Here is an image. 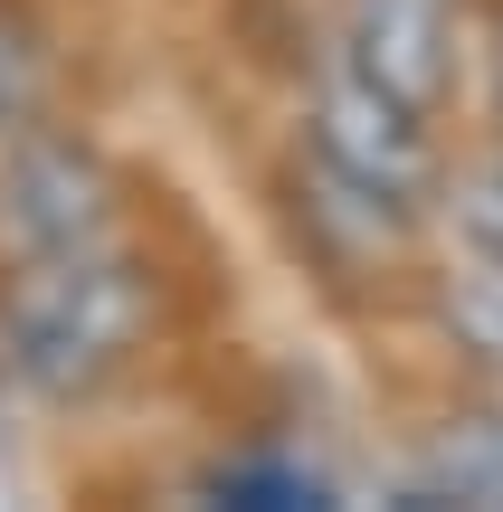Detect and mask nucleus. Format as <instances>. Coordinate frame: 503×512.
Here are the masks:
<instances>
[{
  "instance_id": "nucleus-3",
  "label": "nucleus",
  "mask_w": 503,
  "mask_h": 512,
  "mask_svg": "<svg viewBox=\"0 0 503 512\" xmlns=\"http://www.w3.org/2000/svg\"><path fill=\"white\" fill-rule=\"evenodd\" d=\"M314 152L333 171H352L361 190H380V200H399L409 209L418 190H428V133H418V105H399L380 76H361V67H333L323 76V95H314Z\"/></svg>"
},
{
  "instance_id": "nucleus-4",
  "label": "nucleus",
  "mask_w": 503,
  "mask_h": 512,
  "mask_svg": "<svg viewBox=\"0 0 503 512\" xmlns=\"http://www.w3.org/2000/svg\"><path fill=\"white\" fill-rule=\"evenodd\" d=\"M447 38H456L447 0H352V67L380 76L418 114L447 95Z\"/></svg>"
},
{
  "instance_id": "nucleus-5",
  "label": "nucleus",
  "mask_w": 503,
  "mask_h": 512,
  "mask_svg": "<svg viewBox=\"0 0 503 512\" xmlns=\"http://www.w3.org/2000/svg\"><path fill=\"white\" fill-rule=\"evenodd\" d=\"M418 503H485L503 512V418H456L428 437V456H418Z\"/></svg>"
},
{
  "instance_id": "nucleus-2",
  "label": "nucleus",
  "mask_w": 503,
  "mask_h": 512,
  "mask_svg": "<svg viewBox=\"0 0 503 512\" xmlns=\"http://www.w3.org/2000/svg\"><path fill=\"white\" fill-rule=\"evenodd\" d=\"M114 238V190L95 171V152L57 143V133H19L0 152V247L57 256V247H105Z\"/></svg>"
},
{
  "instance_id": "nucleus-9",
  "label": "nucleus",
  "mask_w": 503,
  "mask_h": 512,
  "mask_svg": "<svg viewBox=\"0 0 503 512\" xmlns=\"http://www.w3.org/2000/svg\"><path fill=\"white\" fill-rule=\"evenodd\" d=\"M209 494H228V503H323V484L314 475H285V465H219Z\"/></svg>"
},
{
  "instance_id": "nucleus-1",
  "label": "nucleus",
  "mask_w": 503,
  "mask_h": 512,
  "mask_svg": "<svg viewBox=\"0 0 503 512\" xmlns=\"http://www.w3.org/2000/svg\"><path fill=\"white\" fill-rule=\"evenodd\" d=\"M143 313H152V294L133 275V256H114V238L19 256L10 285H0V351H10V370L29 389L76 399L143 342Z\"/></svg>"
},
{
  "instance_id": "nucleus-7",
  "label": "nucleus",
  "mask_w": 503,
  "mask_h": 512,
  "mask_svg": "<svg viewBox=\"0 0 503 512\" xmlns=\"http://www.w3.org/2000/svg\"><path fill=\"white\" fill-rule=\"evenodd\" d=\"M38 95H48V48H38V29L19 10H0V143L29 133Z\"/></svg>"
},
{
  "instance_id": "nucleus-8",
  "label": "nucleus",
  "mask_w": 503,
  "mask_h": 512,
  "mask_svg": "<svg viewBox=\"0 0 503 512\" xmlns=\"http://www.w3.org/2000/svg\"><path fill=\"white\" fill-rule=\"evenodd\" d=\"M447 219H456V238H466V256H503V162H485V171H456Z\"/></svg>"
},
{
  "instance_id": "nucleus-6",
  "label": "nucleus",
  "mask_w": 503,
  "mask_h": 512,
  "mask_svg": "<svg viewBox=\"0 0 503 512\" xmlns=\"http://www.w3.org/2000/svg\"><path fill=\"white\" fill-rule=\"evenodd\" d=\"M437 313H447V332L475 361L503 370V256H466V266L437 285Z\"/></svg>"
}]
</instances>
